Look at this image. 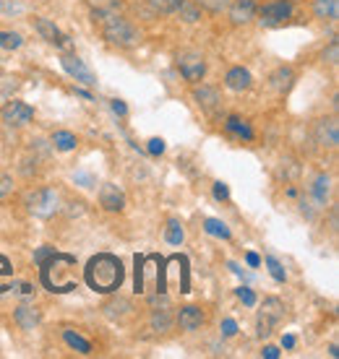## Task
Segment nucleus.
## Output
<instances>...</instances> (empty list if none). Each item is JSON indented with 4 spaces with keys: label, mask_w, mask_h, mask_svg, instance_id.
<instances>
[{
    "label": "nucleus",
    "mask_w": 339,
    "mask_h": 359,
    "mask_svg": "<svg viewBox=\"0 0 339 359\" xmlns=\"http://www.w3.org/2000/svg\"><path fill=\"white\" fill-rule=\"evenodd\" d=\"M123 276H126V271H123L120 258L110 256V253L94 256L84 269V282L89 284V289L100 292V295H110V292L120 289Z\"/></svg>",
    "instance_id": "f257e3e1"
},
{
    "label": "nucleus",
    "mask_w": 339,
    "mask_h": 359,
    "mask_svg": "<svg viewBox=\"0 0 339 359\" xmlns=\"http://www.w3.org/2000/svg\"><path fill=\"white\" fill-rule=\"evenodd\" d=\"M42 269V284L47 292L65 295L71 289H76V258L63 256V253H52L47 260L39 263Z\"/></svg>",
    "instance_id": "f03ea898"
},
{
    "label": "nucleus",
    "mask_w": 339,
    "mask_h": 359,
    "mask_svg": "<svg viewBox=\"0 0 339 359\" xmlns=\"http://www.w3.org/2000/svg\"><path fill=\"white\" fill-rule=\"evenodd\" d=\"M97 16H100V26H102V34L107 42H113L117 47H130L139 39L136 29L123 16H115V13H97Z\"/></svg>",
    "instance_id": "7ed1b4c3"
},
{
    "label": "nucleus",
    "mask_w": 339,
    "mask_h": 359,
    "mask_svg": "<svg viewBox=\"0 0 339 359\" xmlns=\"http://www.w3.org/2000/svg\"><path fill=\"white\" fill-rule=\"evenodd\" d=\"M285 318V305H282V299H277V297H266L264 299V305L259 310V318H256V331L259 336H269L279 325V321Z\"/></svg>",
    "instance_id": "20e7f679"
},
{
    "label": "nucleus",
    "mask_w": 339,
    "mask_h": 359,
    "mask_svg": "<svg viewBox=\"0 0 339 359\" xmlns=\"http://www.w3.org/2000/svg\"><path fill=\"white\" fill-rule=\"evenodd\" d=\"M58 193L50 190V188H42L34 195H29V211L37 219H50L55 211H58Z\"/></svg>",
    "instance_id": "39448f33"
},
{
    "label": "nucleus",
    "mask_w": 339,
    "mask_h": 359,
    "mask_svg": "<svg viewBox=\"0 0 339 359\" xmlns=\"http://www.w3.org/2000/svg\"><path fill=\"white\" fill-rule=\"evenodd\" d=\"M178 68H180L185 81H201L207 73V60L198 52H183V55H178Z\"/></svg>",
    "instance_id": "423d86ee"
},
{
    "label": "nucleus",
    "mask_w": 339,
    "mask_h": 359,
    "mask_svg": "<svg viewBox=\"0 0 339 359\" xmlns=\"http://www.w3.org/2000/svg\"><path fill=\"white\" fill-rule=\"evenodd\" d=\"M290 16H292V3H290V0H277V3L264 5V11H261V24L279 26V24H285Z\"/></svg>",
    "instance_id": "0eeeda50"
},
{
    "label": "nucleus",
    "mask_w": 339,
    "mask_h": 359,
    "mask_svg": "<svg viewBox=\"0 0 339 359\" xmlns=\"http://www.w3.org/2000/svg\"><path fill=\"white\" fill-rule=\"evenodd\" d=\"M316 141L321 143V146H326V149H337L339 143V125L334 117H324V120H318L316 123Z\"/></svg>",
    "instance_id": "6e6552de"
},
{
    "label": "nucleus",
    "mask_w": 339,
    "mask_h": 359,
    "mask_svg": "<svg viewBox=\"0 0 339 359\" xmlns=\"http://www.w3.org/2000/svg\"><path fill=\"white\" fill-rule=\"evenodd\" d=\"M60 63H63V68H65V73H68V76H73L76 81L86 84V86H97V76L91 73L86 65H84V60H78L76 55H65Z\"/></svg>",
    "instance_id": "1a4fd4ad"
},
{
    "label": "nucleus",
    "mask_w": 339,
    "mask_h": 359,
    "mask_svg": "<svg viewBox=\"0 0 339 359\" xmlns=\"http://www.w3.org/2000/svg\"><path fill=\"white\" fill-rule=\"evenodd\" d=\"M0 117H3L8 125H26V123L34 117V110L24 102H8L3 107Z\"/></svg>",
    "instance_id": "9d476101"
},
{
    "label": "nucleus",
    "mask_w": 339,
    "mask_h": 359,
    "mask_svg": "<svg viewBox=\"0 0 339 359\" xmlns=\"http://www.w3.org/2000/svg\"><path fill=\"white\" fill-rule=\"evenodd\" d=\"M34 29L39 32V37L47 39V42H50V45H55V47H68V45H71V42H68V37H65L58 26L52 24L50 18H34Z\"/></svg>",
    "instance_id": "9b49d317"
},
{
    "label": "nucleus",
    "mask_w": 339,
    "mask_h": 359,
    "mask_svg": "<svg viewBox=\"0 0 339 359\" xmlns=\"http://www.w3.org/2000/svg\"><path fill=\"white\" fill-rule=\"evenodd\" d=\"M100 203H102V208H107V211H123V208H126V195H123V190H120L117 185L107 182V185L100 188Z\"/></svg>",
    "instance_id": "f8f14e48"
},
{
    "label": "nucleus",
    "mask_w": 339,
    "mask_h": 359,
    "mask_svg": "<svg viewBox=\"0 0 339 359\" xmlns=\"http://www.w3.org/2000/svg\"><path fill=\"white\" fill-rule=\"evenodd\" d=\"M227 8H230L233 24H248V21L256 16V3H253V0H237V3L227 5Z\"/></svg>",
    "instance_id": "ddd939ff"
},
{
    "label": "nucleus",
    "mask_w": 339,
    "mask_h": 359,
    "mask_svg": "<svg viewBox=\"0 0 339 359\" xmlns=\"http://www.w3.org/2000/svg\"><path fill=\"white\" fill-rule=\"evenodd\" d=\"M196 102H198V107L204 110V112H214L217 107H220V91L214 89V86H201V89H196Z\"/></svg>",
    "instance_id": "4468645a"
},
{
    "label": "nucleus",
    "mask_w": 339,
    "mask_h": 359,
    "mask_svg": "<svg viewBox=\"0 0 339 359\" xmlns=\"http://www.w3.org/2000/svg\"><path fill=\"white\" fill-rule=\"evenodd\" d=\"M224 84H227V89H233V91H246V89H250L253 78H250V73H248L246 68H230Z\"/></svg>",
    "instance_id": "2eb2a0df"
},
{
    "label": "nucleus",
    "mask_w": 339,
    "mask_h": 359,
    "mask_svg": "<svg viewBox=\"0 0 339 359\" xmlns=\"http://www.w3.org/2000/svg\"><path fill=\"white\" fill-rule=\"evenodd\" d=\"M178 323H180L183 331H198L204 325V312L198 308H183L180 315H178Z\"/></svg>",
    "instance_id": "dca6fc26"
},
{
    "label": "nucleus",
    "mask_w": 339,
    "mask_h": 359,
    "mask_svg": "<svg viewBox=\"0 0 339 359\" xmlns=\"http://www.w3.org/2000/svg\"><path fill=\"white\" fill-rule=\"evenodd\" d=\"M313 13H316V18L337 21L339 18V0H316V3H313Z\"/></svg>",
    "instance_id": "f3484780"
},
{
    "label": "nucleus",
    "mask_w": 339,
    "mask_h": 359,
    "mask_svg": "<svg viewBox=\"0 0 339 359\" xmlns=\"http://www.w3.org/2000/svg\"><path fill=\"white\" fill-rule=\"evenodd\" d=\"M13 318H16V323H19L24 331H32V328H34V325L39 323V310L37 308H29V305H21V308H16Z\"/></svg>",
    "instance_id": "a211bd4d"
},
{
    "label": "nucleus",
    "mask_w": 339,
    "mask_h": 359,
    "mask_svg": "<svg viewBox=\"0 0 339 359\" xmlns=\"http://www.w3.org/2000/svg\"><path fill=\"white\" fill-rule=\"evenodd\" d=\"M292 81H295V73H292V68H277V73L272 76V89L274 91H287L292 86Z\"/></svg>",
    "instance_id": "6ab92c4d"
},
{
    "label": "nucleus",
    "mask_w": 339,
    "mask_h": 359,
    "mask_svg": "<svg viewBox=\"0 0 339 359\" xmlns=\"http://www.w3.org/2000/svg\"><path fill=\"white\" fill-rule=\"evenodd\" d=\"M170 325H172V315H170L167 305H162V308L154 310V315H152V331L165 334V331H170Z\"/></svg>",
    "instance_id": "aec40b11"
},
{
    "label": "nucleus",
    "mask_w": 339,
    "mask_h": 359,
    "mask_svg": "<svg viewBox=\"0 0 339 359\" xmlns=\"http://www.w3.org/2000/svg\"><path fill=\"white\" fill-rule=\"evenodd\" d=\"M52 143H55L58 151H73V149H76V136L68 133V130H58V133L52 136Z\"/></svg>",
    "instance_id": "412c9836"
},
{
    "label": "nucleus",
    "mask_w": 339,
    "mask_h": 359,
    "mask_svg": "<svg viewBox=\"0 0 339 359\" xmlns=\"http://www.w3.org/2000/svg\"><path fill=\"white\" fill-rule=\"evenodd\" d=\"M224 128L230 130V133H235V136H240V138H246V141H250V138H253V130L248 128V123H243L240 117H227Z\"/></svg>",
    "instance_id": "4be33fe9"
},
{
    "label": "nucleus",
    "mask_w": 339,
    "mask_h": 359,
    "mask_svg": "<svg viewBox=\"0 0 339 359\" xmlns=\"http://www.w3.org/2000/svg\"><path fill=\"white\" fill-rule=\"evenodd\" d=\"M63 338L65 344L71 349H76L78 354H91V344L86 341V338H81L78 334H73V331H63Z\"/></svg>",
    "instance_id": "5701e85b"
},
{
    "label": "nucleus",
    "mask_w": 339,
    "mask_h": 359,
    "mask_svg": "<svg viewBox=\"0 0 339 359\" xmlns=\"http://www.w3.org/2000/svg\"><path fill=\"white\" fill-rule=\"evenodd\" d=\"M326 195H329V177L326 175H318L316 182H313V198L318 203H326Z\"/></svg>",
    "instance_id": "b1692460"
},
{
    "label": "nucleus",
    "mask_w": 339,
    "mask_h": 359,
    "mask_svg": "<svg viewBox=\"0 0 339 359\" xmlns=\"http://www.w3.org/2000/svg\"><path fill=\"white\" fill-rule=\"evenodd\" d=\"M204 230L209 234H214V237H222V240H230V230L222 224L220 219H207V224H204Z\"/></svg>",
    "instance_id": "393cba45"
},
{
    "label": "nucleus",
    "mask_w": 339,
    "mask_h": 359,
    "mask_svg": "<svg viewBox=\"0 0 339 359\" xmlns=\"http://www.w3.org/2000/svg\"><path fill=\"white\" fill-rule=\"evenodd\" d=\"M146 3H149L156 13H175L180 8L183 0H146Z\"/></svg>",
    "instance_id": "a878e982"
},
{
    "label": "nucleus",
    "mask_w": 339,
    "mask_h": 359,
    "mask_svg": "<svg viewBox=\"0 0 339 359\" xmlns=\"http://www.w3.org/2000/svg\"><path fill=\"white\" fill-rule=\"evenodd\" d=\"M11 273H13V269H11V263H8V258L0 256V295L11 289V284H8V279H11Z\"/></svg>",
    "instance_id": "bb28decb"
},
{
    "label": "nucleus",
    "mask_w": 339,
    "mask_h": 359,
    "mask_svg": "<svg viewBox=\"0 0 339 359\" xmlns=\"http://www.w3.org/2000/svg\"><path fill=\"white\" fill-rule=\"evenodd\" d=\"M183 237H185V232H183L180 224H178V221H170L167 230H165V240H167L170 245H180Z\"/></svg>",
    "instance_id": "cd10ccee"
},
{
    "label": "nucleus",
    "mask_w": 339,
    "mask_h": 359,
    "mask_svg": "<svg viewBox=\"0 0 339 359\" xmlns=\"http://www.w3.org/2000/svg\"><path fill=\"white\" fill-rule=\"evenodd\" d=\"M21 42H24V39L19 37V34H13V32H0V47H3V50H19Z\"/></svg>",
    "instance_id": "c85d7f7f"
},
{
    "label": "nucleus",
    "mask_w": 339,
    "mask_h": 359,
    "mask_svg": "<svg viewBox=\"0 0 339 359\" xmlns=\"http://www.w3.org/2000/svg\"><path fill=\"white\" fill-rule=\"evenodd\" d=\"M175 13H180V18H183V21H188V24H194V21H198V11H196L194 5H188L185 0H183L180 8H178Z\"/></svg>",
    "instance_id": "c756f323"
},
{
    "label": "nucleus",
    "mask_w": 339,
    "mask_h": 359,
    "mask_svg": "<svg viewBox=\"0 0 339 359\" xmlns=\"http://www.w3.org/2000/svg\"><path fill=\"white\" fill-rule=\"evenodd\" d=\"M266 266H269V271H272V276L274 279H277V282L282 284L285 282V269H282V263H279V260H277V258H266Z\"/></svg>",
    "instance_id": "7c9ffc66"
},
{
    "label": "nucleus",
    "mask_w": 339,
    "mask_h": 359,
    "mask_svg": "<svg viewBox=\"0 0 339 359\" xmlns=\"http://www.w3.org/2000/svg\"><path fill=\"white\" fill-rule=\"evenodd\" d=\"M196 3H198V5H204V8L211 11V13H220L230 5V0H196Z\"/></svg>",
    "instance_id": "2f4dec72"
},
{
    "label": "nucleus",
    "mask_w": 339,
    "mask_h": 359,
    "mask_svg": "<svg viewBox=\"0 0 339 359\" xmlns=\"http://www.w3.org/2000/svg\"><path fill=\"white\" fill-rule=\"evenodd\" d=\"M324 60L329 65H337L339 63V42H337V39L329 45V50H324Z\"/></svg>",
    "instance_id": "473e14b6"
},
{
    "label": "nucleus",
    "mask_w": 339,
    "mask_h": 359,
    "mask_svg": "<svg viewBox=\"0 0 339 359\" xmlns=\"http://www.w3.org/2000/svg\"><path fill=\"white\" fill-rule=\"evenodd\" d=\"M0 11L3 13H21L24 11V5H21L19 0H8V3H5V0H0Z\"/></svg>",
    "instance_id": "72a5a7b5"
},
{
    "label": "nucleus",
    "mask_w": 339,
    "mask_h": 359,
    "mask_svg": "<svg viewBox=\"0 0 339 359\" xmlns=\"http://www.w3.org/2000/svg\"><path fill=\"white\" fill-rule=\"evenodd\" d=\"M13 190V180L5 175V172H0V201Z\"/></svg>",
    "instance_id": "f704fd0d"
},
{
    "label": "nucleus",
    "mask_w": 339,
    "mask_h": 359,
    "mask_svg": "<svg viewBox=\"0 0 339 359\" xmlns=\"http://www.w3.org/2000/svg\"><path fill=\"white\" fill-rule=\"evenodd\" d=\"M237 297L243 299V305H248V308H253V305H256V295H253L248 286H240V289H237Z\"/></svg>",
    "instance_id": "c9c22d12"
},
{
    "label": "nucleus",
    "mask_w": 339,
    "mask_h": 359,
    "mask_svg": "<svg viewBox=\"0 0 339 359\" xmlns=\"http://www.w3.org/2000/svg\"><path fill=\"white\" fill-rule=\"evenodd\" d=\"M214 198H217V201H227V198H230V190H227L224 182H214Z\"/></svg>",
    "instance_id": "e433bc0d"
},
{
    "label": "nucleus",
    "mask_w": 339,
    "mask_h": 359,
    "mask_svg": "<svg viewBox=\"0 0 339 359\" xmlns=\"http://www.w3.org/2000/svg\"><path fill=\"white\" fill-rule=\"evenodd\" d=\"M52 253H55V247H47V245H45V247H39L37 253H34V263L39 266V263H42V260H47Z\"/></svg>",
    "instance_id": "4c0bfd02"
},
{
    "label": "nucleus",
    "mask_w": 339,
    "mask_h": 359,
    "mask_svg": "<svg viewBox=\"0 0 339 359\" xmlns=\"http://www.w3.org/2000/svg\"><path fill=\"white\" fill-rule=\"evenodd\" d=\"M162 151H165V141H162V138H152V141H149V154L159 156Z\"/></svg>",
    "instance_id": "58836bf2"
},
{
    "label": "nucleus",
    "mask_w": 339,
    "mask_h": 359,
    "mask_svg": "<svg viewBox=\"0 0 339 359\" xmlns=\"http://www.w3.org/2000/svg\"><path fill=\"white\" fill-rule=\"evenodd\" d=\"M222 334H224V336H235V334H237V323H235V321H224V323H222Z\"/></svg>",
    "instance_id": "ea45409f"
},
{
    "label": "nucleus",
    "mask_w": 339,
    "mask_h": 359,
    "mask_svg": "<svg viewBox=\"0 0 339 359\" xmlns=\"http://www.w3.org/2000/svg\"><path fill=\"white\" fill-rule=\"evenodd\" d=\"M71 208H68V216H81L84 214V203H68Z\"/></svg>",
    "instance_id": "a19ab883"
},
{
    "label": "nucleus",
    "mask_w": 339,
    "mask_h": 359,
    "mask_svg": "<svg viewBox=\"0 0 339 359\" xmlns=\"http://www.w3.org/2000/svg\"><path fill=\"white\" fill-rule=\"evenodd\" d=\"M264 357H266V359H277V357H279V349H277V347H266V349H264Z\"/></svg>",
    "instance_id": "79ce46f5"
},
{
    "label": "nucleus",
    "mask_w": 339,
    "mask_h": 359,
    "mask_svg": "<svg viewBox=\"0 0 339 359\" xmlns=\"http://www.w3.org/2000/svg\"><path fill=\"white\" fill-rule=\"evenodd\" d=\"M113 110H115L117 115H126V112H128V110H126V104L120 102V99H113Z\"/></svg>",
    "instance_id": "37998d69"
},
{
    "label": "nucleus",
    "mask_w": 339,
    "mask_h": 359,
    "mask_svg": "<svg viewBox=\"0 0 339 359\" xmlns=\"http://www.w3.org/2000/svg\"><path fill=\"white\" fill-rule=\"evenodd\" d=\"M246 260H248V266H253V269H256V266H259V263H261V258L256 256V253H248Z\"/></svg>",
    "instance_id": "c03bdc74"
},
{
    "label": "nucleus",
    "mask_w": 339,
    "mask_h": 359,
    "mask_svg": "<svg viewBox=\"0 0 339 359\" xmlns=\"http://www.w3.org/2000/svg\"><path fill=\"white\" fill-rule=\"evenodd\" d=\"M282 347L292 349V347H295V338H292V336H285V338H282Z\"/></svg>",
    "instance_id": "a18cd8bd"
},
{
    "label": "nucleus",
    "mask_w": 339,
    "mask_h": 359,
    "mask_svg": "<svg viewBox=\"0 0 339 359\" xmlns=\"http://www.w3.org/2000/svg\"><path fill=\"white\" fill-rule=\"evenodd\" d=\"M329 354H331V357H339V347H337V344H331V347H329Z\"/></svg>",
    "instance_id": "49530a36"
},
{
    "label": "nucleus",
    "mask_w": 339,
    "mask_h": 359,
    "mask_svg": "<svg viewBox=\"0 0 339 359\" xmlns=\"http://www.w3.org/2000/svg\"><path fill=\"white\" fill-rule=\"evenodd\" d=\"M76 94L78 97H84V99H91V94L89 91H84V89H76Z\"/></svg>",
    "instance_id": "de8ad7c7"
}]
</instances>
